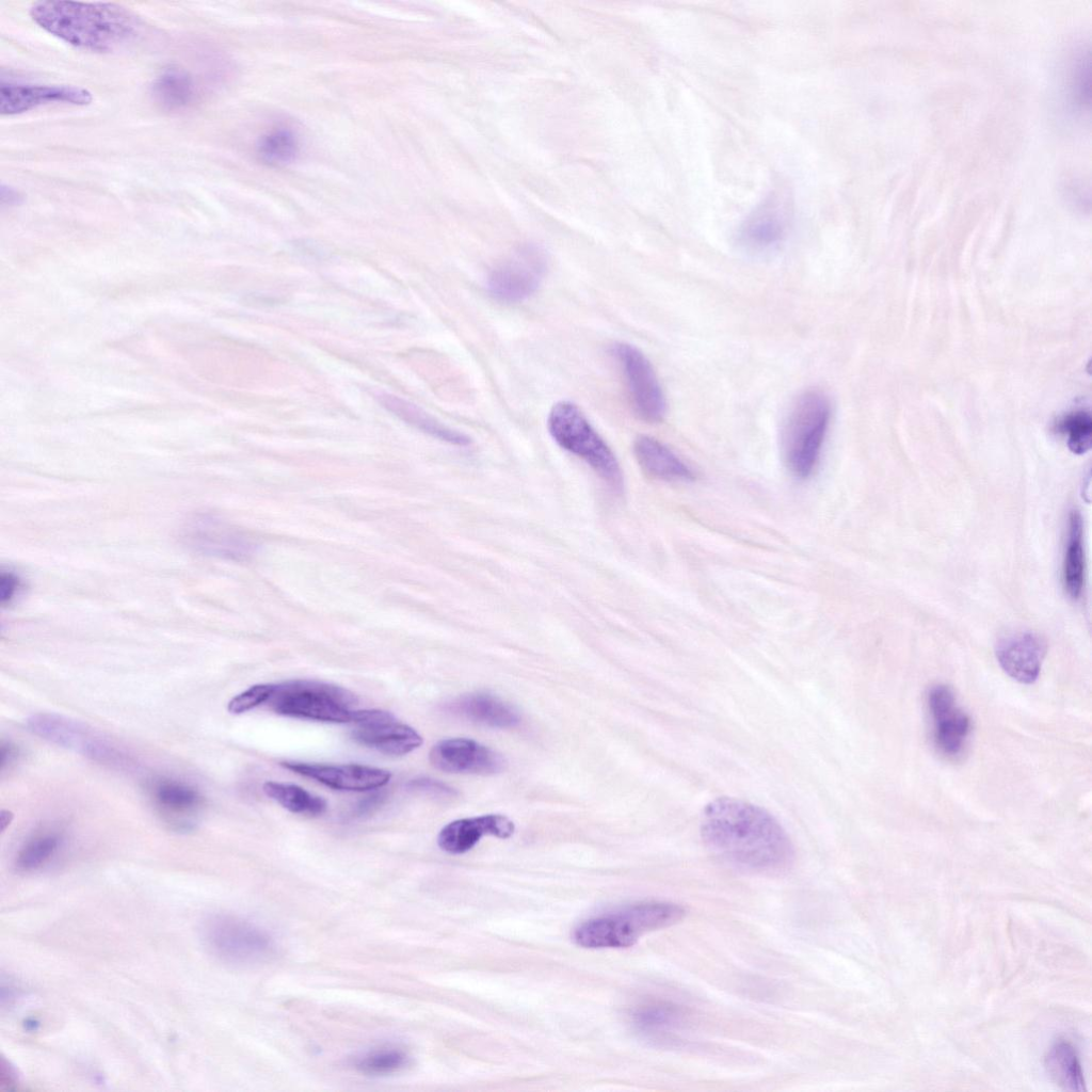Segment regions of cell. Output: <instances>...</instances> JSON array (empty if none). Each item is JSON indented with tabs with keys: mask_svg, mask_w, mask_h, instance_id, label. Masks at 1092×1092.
<instances>
[{
	"mask_svg": "<svg viewBox=\"0 0 1092 1092\" xmlns=\"http://www.w3.org/2000/svg\"><path fill=\"white\" fill-rule=\"evenodd\" d=\"M701 836L714 854L749 872L777 873L794 858L780 822L762 807L736 798H718L705 806Z\"/></svg>",
	"mask_w": 1092,
	"mask_h": 1092,
	"instance_id": "obj_1",
	"label": "cell"
},
{
	"mask_svg": "<svg viewBox=\"0 0 1092 1092\" xmlns=\"http://www.w3.org/2000/svg\"><path fill=\"white\" fill-rule=\"evenodd\" d=\"M29 15L38 27L61 41L99 53L132 43L142 27L133 12L110 2L38 1L30 6Z\"/></svg>",
	"mask_w": 1092,
	"mask_h": 1092,
	"instance_id": "obj_2",
	"label": "cell"
},
{
	"mask_svg": "<svg viewBox=\"0 0 1092 1092\" xmlns=\"http://www.w3.org/2000/svg\"><path fill=\"white\" fill-rule=\"evenodd\" d=\"M685 916V908L674 902H640L584 921L575 929L574 941L584 948L630 947L642 935L676 925Z\"/></svg>",
	"mask_w": 1092,
	"mask_h": 1092,
	"instance_id": "obj_3",
	"label": "cell"
},
{
	"mask_svg": "<svg viewBox=\"0 0 1092 1092\" xmlns=\"http://www.w3.org/2000/svg\"><path fill=\"white\" fill-rule=\"evenodd\" d=\"M831 418L828 397L818 390L799 396L783 425L782 450L790 472L808 478L818 463Z\"/></svg>",
	"mask_w": 1092,
	"mask_h": 1092,
	"instance_id": "obj_4",
	"label": "cell"
},
{
	"mask_svg": "<svg viewBox=\"0 0 1092 1092\" xmlns=\"http://www.w3.org/2000/svg\"><path fill=\"white\" fill-rule=\"evenodd\" d=\"M552 439L564 450L584 461L614 492L624 487L620 464L606 441L573 402L559 401L547 417Z\"/></svg>",
	"mask_w": 1092,
	"mask_h": 1092,
	"instance_id": "obj_5",
	"label": "cell"
},
{
	"mask_svg": "<svg viewBox=\"0 0 1092 1092\" xmlns=\"http://www.w3.org/2000/svg\"><path fill=\"white\" fill-rule=\"evenodd\" d=\"M357 698L351 691L318 680L292 679L275 685L268 701L278 714L322 722H352L350 707Z\"/></svg>",
	"mask_w": 1092,
	"mask_h": 1092,
	"instance_id": "obj_6",
	"label": "cell"
},
{
	"mask_svg": "<svg viewBox=\"0 0 1092 1092\" xmlns=\"http://www.w3.org/2000/svg\"><path fill=\"white\" fill-rule=\"evenodd\" d=\"M207 950L223 963L246 966L274 957L272 936L257 925L231 914H213L200 928Z\"/></svg>",
	"mask_w": 1092,
	"mask_h": 1092,
	"instance_id": "obj_7",
	"label": "cell"
},
{
	"mask_svg": "<svg viewBox=\"0 0 1092 1092\" xmlns=\"http://www.w3.org/2000/svg\"><path fill=\"white\" fill-rule=\"evenodd\" d=\"M611 354L623 372L631 406L643 421L657 423L667 413V401L655 370L635 346L616 342Z\"/></svg>",
	"mask_w": 1092,
	"mask_h": 1092,
	"instance_id": "obj_8",
	"label": "cell"
},
{
	"mask_svg": "<svg viewBox=\"0 0 1092 1092\" xmlns=\"http://www.w3.org/2000/svg\"><path fill=\"white\" fill-rule=\"evenodd\" d=\"M546 269L545 252L537 245L525 244L489 272L486 287L491 295L498 301L521 302L537 290Z\"/></svg>",
	"mask_w": 1092,
	"mask_h": 1092,
	"instance_id": "obj_9",
	"label": "cell"
},
{
	"mask_svg": "<svg viewBox=\"0 0 1092 1092\" xmlns=\"http://www.w3.org/2000/svg\"><path fill=\"white\" fill-rule=\"evenodd\" d=\"M181 535L189 547L202 553L232 560L246 559L255 548L242 531L207 514L189 519Z\"/></svg>",
	"mask_w": 1092,
	"mask_h": 1092,
	"instance_id": "obj_10",
	"label": "cell"
},
{
	"mask_svg": "<svg viewBox=\"0 0 1092 1092\" xmlns=\"http://www.w3.org/2000/svg\"><path fill=\"white\" fill-rule=\"evenodd\" d=\"M357 727L352 738L387 755H405L419 748L422 737L411 726L400 723L388 711L363 709L357 713Z\"/></svg>",
	"mask_w": 1092,
	"mask_h": 1092,
	"instance_id": "obj_11",
	"label": "cell"
},
{
	"mask_svg": "<svg viewBox=\"0 0 1092 1092\" xmlns=\"http://www.w3.org/2000/svg\"><path fill=\"white\" fill-rule=\"evenodd\" d=\"M431 765L448 773L489 775L503 771L505 758L472 739L451 738L437 742L429 753Z\"/></svg>",
	"mask_w": 1092,
	"mask_h": 1092,
	"instance_id": "obj_12",
	"label": "cell"
},
{
	"mask_svg": "<svg viewBox=\"0 0 1092 1092\" xmlns=\"http://www.w3.org/2000/svg\"><path fill=\"white\" fill-rule=\"evenodd\" d=\"M92 101V93L78 85L29 84L3 80L0 83L1 115L21 114L50 103L86 106Z\"/></svg>",
	"mask_w": 1092,
	"mask_h": 1092,
	"instance_id": "obj_13",
	"label": "cell"
},
{
	"mask_svg": "<svg viewBox=\"0 0 1092 1092\" xmlns=\"http://www.w3.org/2000/svg\"><path fill=\"white\" fill-rule=\"evenodd\" d=\"M928 706L936 748L947 756L960 754L970 730L969 717L957 705L953 691L945 685L931 688Z\"/></svg>",
	"mask_w": 1092,
	"mask_h": 1092,
	"instance_id": "obj_14",
	"label": "cell"
},
{
	"mask_svg": "<svg viewBox=\"0 0 1092 1092\" xmlns=\"http://www.w3.org/2000/svg\"><path fill=\"white\" fill-rule=\"evenodd\" d=\"M280 766L319 783L346 791H368L386 785L391 773L387 770L355 765H321L283 761Z\"/></svg>",
	"mask_w": 1092,
	"mask_h": 1092,
	"instance_id": "obj_15",
	"label": "cell"
},
{
	"mask_svg": "<svg viewBox=\"0 0 1092 1092\" xmlns=\"http://www.w3.org/2000/svg\"><path fill=\"white\" fill-rule=\"evenodd\" d=\"M1001 669L1014 680H1037L1046 654L1045 640L1032 631H1017L1001 638L995 648Z\"/></svg>",
	"mask_w": 1092,
	"mask_h": 1092,
	"instance_id": "obj_16",
	"label": "cell"
},
{
	"mask_svg": "<svg viewBox=\"0 0 1092 1092\" xmlns=\"http://www.w3.org/2000/svg\"><path fill=\"white\" fill-rule=\"evenodd\" d=\"M514 830L513 821L503 815L463 818L445 825L437 836V844L445 852L461 854L472 849L485 835L509 838Z\"/></svg>",
	"mask_w": 1092,
	"mask_h": 1092,
	"instance_id": "obj_17",
	"label": "cell"
},
{
	"mask_svg": "<svg viewBox=\"0 0 1092 1092\" xmlns=\"http://www.w3.org/2000/svg\"><path fill=\"white\" fill-rule=\"evenodd\" d=\"M633 454L641 469L652 478L680 482L694 480L692 469L659 440L639 436L633 443Z\"/></svg>",
	"mask_w": 1092,
	"mask_h": 1092,
	"instance_id": "obj_18",
	"label": "cell"
},
{
	"mask_svg": "<svg viewBox=\"0 0 1092 1092\" xmlns=\"http://www.w3.org/2000/svg\"><path fill=\"white\" fill-rule=\"evenodd\" d=\"M449 710L471 722L508 728L520 722L518 711L501 698L483 692L460 696L449 705Z\"/></svg>",
	"mask_w": 1092,
	"mask_h": 1092,
	"instance_id": "obj_19",
	"label": "cell"
},
{
	"mask_svg": "<svg viewBox=\"0 0 1092 1092\" xmlns=\"http://www.w3.org/2000/svg\"><path fill=\"white\" fill-rule=\"evenodd\" d=\"M27 725L35 735L83 755L98 737L83 724L54 713L33 714L27 720Z\"/></svg>",
	"mask_w": 1092,
	"mask_h": 1092,
	"instance_id": "obj_20",
	"label": "cell"
},
{
	"mask_svg": "<svg viewBox=\"0 0 1092 1092\" xmlns=\"http://www.w3.org/2000/svg\"><path fill=\"white\" fill-rule=\"evenodd\" d=\"M151 92L155 100L164 109L178 111L190 107L197 98V84L183 68H164L155 79Z\"/></svg>",
	"mask_w": 1092,
	"mask_h": 1092,
	"instance_id": "obj_21",
	"label": "cell"
},
{
	"mask_svg": "<svg viewBox=\"0 0 1092 1092\" xmlns=\"http://www.w3.org/2000/svg\"><path fill=\"white\" fill-rule=\"evenodd\" d=\"M379 401L383 407L404 422L436 438L459 446H466L470 443L466 435L443 425L419 406L407 400L394 395L383 394L379 396Z\"/></svg>",
	"mask_w": 1092,
	"mask_h": 1092,
	"instance_id": "obj_22",
	"label": "cell"
},
{
	"mask_svg": "<svg viewBox=\"0 0 1092 1092\" xmlns=\"http://www.w3.org/2000/svg\"><path fill=\"white\" fill-rule=\"evenodd\" d=\"M786 228L785 211L777 206H767L745 222L740 232V241L751 250H766L782 240Z\"/></svg>",
	"mask_w": 1092,
	"mask_h": 1092,
	"instance_id": "obj_23",
	"label": "cell"
},
{
	"mask_svg": "<svg viewBox=\"0 0 1092 1092\" xmlns=\"http://www.w3.org/2000/svg\"><path fill=\"white\" fill-rule=\"evenodd\" d=\"M1062 578L1065 591L1077 599L1085 584V550L1082 542V519L1077 511L1069 518V536L1063 560Z\"/></svg>",
	"mask_w": 1092,
	"mask_h": 1092,
	"instance_id": "obj_24",
	"label": "cell"
},
{
	"mask_svg": "<svg viewBox=\"0 0 1092 1092\" xmlns=\"http://www.w3.org/2000/svg\"><path fill=\"white\" fill-rule=\"evenodd\" d=\"M1046 1069L1063 1090L1086 1091V1082L1076 1050L1066 1042L1056 1043L1045 1059Z\"/></svg>",
	"mask_w": 1092,
	"mask_h": 1092,
	"instance_id": "obj_25",
	"label": "cell"
},
{
	"mask_svg": "<svg viewBox=\"0 0 1092 1092\" xmlns=\"http://www.w3.org/2000/svg\"><path fill=\"white\" fill-rule=\"evenodd\" d=\"M687 1018L688 1013L684 1007L669 1001L645 1003L633 1014L636 1025L651 1034L672 1032L686 1024Z\"/></svg>",
	"mask_w": 1092,
	"mask_h": 1092,
	"instance_id": "obj_26",
	"label": "cell"
},
{
	"mask_svg": "<svg viewBox=\"0 0 1092 1092\" xmlns=\"http://www.w3.org/2000/svg\"><path fill=\"white\" fill-rule=\"evenodd\" d=\"M262 790L291 813L318 816L326 809V802L321 797L294 784L270 781L263 784Z\"/></svg>",
	"mask_w": 1092,
	"mask_h": 1092,
	"instance_id": "obj_27",
	"label": "cell"
},
{
	"mask_svg": "<svg viewBox=\"0 0 1092 1092\" xmlns=\"http://www.w3.org/2000/svg\"><path fill=\"white\" fill-rule=\"evenodd\" d=\"M300 150L299 136L289 126H276L263 134L257 145L260 159L271 165L292 162Z\"/></svg>",
	"mask_w": 1092,
	"mask_h": 1092,
	"instance_id": "obj_28",
	"label": "cell"
},
{
	"mask_svg": "<svg viewBox=\"0 0 1092 1092\" xmlns=\"http://www.w3.org/2000/svg\"><path fill=\"white\" fill-rule=\"evenodd\" d=\"M408 1061L410 1058L401 1049L380 1048L358 1057L355 1069L368 1076H386L403 1070Z\"/></svg>",
	"mask_w": 1092,
	"mask_h": 1092,
	"instance_id": "obj_29",
	"label": "cell"
},
{
	"mask_svg": "<svg viewBox=\"0 0 1092 1092\" xmlns=\"http://www.w3.org/2000/svg\"><path fill=\"white\" fill-rule=\"evenodd\" d=\"M60 838L54 834H44L28 840L16 856V867L21 871H34L47 864L55 854Z\"/></svg>",
	"mask_w": 1092,
	"mask_h": 1092,
	"instance_id": "obj_30",
	"label": "cell"
},
{
	"mask_svg": "<svg viewBox=\"0 0 1092 1092\" xmlns=\"http://www.w3.org/2000/svg\"><path fill=\"white\" fill-rule=\"evenodd\" d=\"M155 799L166 812L183 813L199 805L200 797L192 787L176 782L163 781L155 788Z\"/></svg>",
	"mask_w": 1092,
	"mask_h": 1092,
	"instance_id": "obj_31",
	"label": "cell"
},
{
	"mask_svg": "<svg viewBox=\"0 0 1092 1092\" xmlns=\"http://www.w3.org/2000/svg\"><path fill=\"white\" fill-rule=\"evenodd\" d=\"M1059 431L1065 435L1066 445L1073 453L1083 454L1090 450L1092 420L1089 412L1079 410L1069 413L1061 419Z\"/></svg>",
	"mask_w": 1092,
	"mask_h": 1092,
	"instance_id": "obj_32",
	"label": "cell"
},
{
	"mask_svg": "<svg viewBox=\"0 0 1092 1092\" xmlns=\"http://www.w3.org/2000/svg\"><path fill=\"white\" fill-rule=\"evenodd\" d=\"M275 685L258 684L234 696L227 706L229 712L239 714L246 712L263 703L273 695Z\"/></svg>",
	"mask_w": 1092,
	"mask_h": 1092,
	"instance_id": "obj_33",
	"label": "cell"
},
{
	"mask_svg": "<svg viewBox=\"0 0 1092 1092\" xmlns=\"http://www.w3.org/2000/svg\"><path fill=\"white\" fill-rule=\"evenodd\" d=\"M1089 55L1079 52L1073 60L1070 71V85L1075 99L1083 103L1089 101Z\"/></svg>",
	"mask_w": 1092,
	"mask_h": 1092,
	"instance_id": "obj_34",
	"label": "cell"
},
{
	"mask_svg": "<svg viewBox=\"0 0 1092 1092\" xmlns=\"http://www.w3.org/2000/svg\"><path fill=\"white\" fill-rule=\"evenodd\" d=\"M407 787L435 798H451L456 794V791L450 786L429 777L412 780L407 783Z\"/></svg>",
	"mask_w": 1092,
	"mask_h": 1092,
	"instance_id": "obj_35",
	"label": "cell"
},
{
	"mask_svg": "<svg viewBox=\"0 0 1092 1092\" xmlns=\"http://www.w3.org/2000/svg\"><path fill=\"white\" fill-rule=\"evenodd\" d=\"M21 589V582L18 576L12 572H2L0 577V598L1 604L11 603Z\"/></svg>",
	"mask_w": 1092,
	"mask_h": 1092,
	"instance_id": "obj_36",
	"label": "cell"
},
{
	"mask_svg": "<svg viewBox=\"0 0 1092 1092\" xmlns=\"http://www.w3.org/2000/svg\"><path fill=\"white\" fill-rule=\"evenodd\" d=\"M384 798L385 797L382 793H376V794H372L370 797H367L366 799H364L363 801H360L358 803V805L356 807L357 814L358 815H363V814H367V813L372 812L374 808H376L379 805H381V803L383 802Z\"/></svg>",
	"mask_w": 1092,
	"mask_h": 1092,
	"instance_id": "obj_37",
	"label": "cell"
},
{
	"mask_svg": "<svg viewBox=\"0 0 1092 1092\" xmlns=\"http://www.w3.org/2000/svg\"><path fill=\"white\" fill-rule=\"evenodd\" d=\"M22 197L20 193L10 186H1V203L2 205H16L21 202Z\"/></svg>",
	"mask_w": 1092,
	"mask_h": 1092,
	"instance_id": "obj_38",
	"label": "cell"
},
{
	"mask_svg": "<svg viewBox=\"0 0 1092 1092\" xmlns=\"http://www.w3.org/2000/svg\"><path fill=\"white\" fill-rule=\"evenodd\" d=\"M15 755H16V750H15L14 746L10 745L9 743L7 744H2V748H1V768L3 769L6 764H10L15 758Z\"/></svg>",
	"mask_w": 1092,
	"mask_h": 1092,
	"instance_id": "obj_39",
	"label": "cell"
},
{
	"mask_svg": "<svg viewBox=\"0 0 1092 1092\" xmlns=\"http://www.w3.org/2000/svg\"><path fill=\"white\" fill-rule=\"evenodd\" d=\"M12 818H13L12 813H10L7 810H2L1 812L0 822H1V830L2 831L10 824Z\"/></svg>",
	"mask_w": 1092,
	"mask_h": 1092,
	"instance_id": "obj_40",
	"label": "cell"
}]
</instances>
